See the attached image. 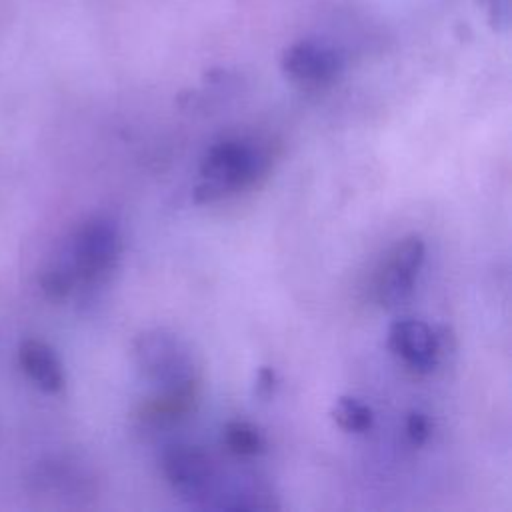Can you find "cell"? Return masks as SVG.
Wrapping results in <instances>:
<instances>
[{
	"label": "cell",
	"mask_w": 512,
	"mask_h": 512,
	"mask_svg": "<svg viewBox=\"0 0 512 512\" xmlns=\"http://www.w3.org/2000/svg\"><path fill=\"white\" fill-rule=\"evenodd\" d=\"M268 168L266 152L248 138H222L200 160V184L194 202H216L256 182Z\"/></svg>",
	"instance_id": "6da1fadb"
},
{
	"label": "cell",
	"mask_w": 512,
	"mask_h": 512,
	"mask_svg": "<svg viewBox=\"0 0 512 512\" xmlns=\"http://www.w3.org/2000/svg\"><path fill=\"white\" fill-rule=\"evenodd\" d=\"M138 372L160 392H196L198 364L188 344L166 328L144 330L132 344Z\"/></svg>",
	"instance_id": "7a4b0ae2"
},
{
	"label": "cell",
	"mask_w": 512,
	"mask_h": 512,
	"mask_svg": "<svg viewBox=\"0 0 512 512\" xmlns=\"http://www.w3.org/2000/svg\"><path fill=\"white\" fill-rule=\"evenodd\" d=\"M118 226L106 216L88 218L72 238V260L76 282L96 284L104 280L120 256Z\"/></svg>",
	"instance_id": "3957f363"
},
{
	"label": "cell",
	"mask_w": 512,
	"mask_h": 512,
	"mask_svg": "<svg viewBox=\"0 0 512 512\" xmlns=\"http://www.w3.org/2000/svg\"><path fill=\"white\" fill-rule=\"evenodd\" d=\"M162 472L168 484L190 502L212 506L220 492L218 470L208 452L198 446L176 444L162 454Z\"/></svg>",
	"instance_id": "277c9868"
},
{
	"label": "cell",
	"mask_w": 512,
	"mask_h": 512,
	"mask_svg": "<svg viewBox=\"0 0 512 512\" xmlns=\"http://www.w3.org/2000/svg\"><path fill=\"white\" fill-rule=\"evenodd\" d=\"M388 348L410 370L418 374L432 372L446 348V330H432L416 318L396 320L388 330Z\"/></svg>",
	"instance_id": "5b68a950"
},
{
	"label": "cell",
	"mask_w": 512,
	"mask_h": 512,
	"mask_svg": "<svg viewBox=\"0 0 512 512\" xmlns=\"http://www.w3.org/2000/svg\"><path fill=\"white\" fill-rule=\"evenodd\" d=\"M426 246L416 234L402 238L390 252L380 272L376 296L384 308H396L406 302L414 290V282L424 264Z\"/></svg>",
	"instance_id": "8992f818"
},
{
	"label": "cell",
	"mask_w": 512,
	"mask_h": 512,
	"mask_svg": "<svg viewBox=\"0 0 512 512\" xmlns=\"http://www.w3.org/2000/svg\"><path fill=\"white\" fill-rule=\"evenodd\" d=\"M280 66L296 82L328 84L342 74L344 58L326 42L300 40L284 50Z\"/></svg>",
	"instance_id": "52a82bcc"
},
{
	"label": "cell",
	"mask_w": 512,
	"mask_h": 512,
	"mask_svg": "<svg viewBox=\"0 0 512 512\" xmlns=\"http://www.w3.org/2000/svg\"><path fill=\"white\" fill-rule=\"evenodd\" d=\"M18 360L28 378L44 392L56 394L64 388V368L50 344L44 340L28 338L20 344Z\"/></svg>",
	"instance_id": "ba28073f"
},
{
	"label": "cell",
	"mask_w": 512,
	"mask_h": 512,
	"mask_svg": "<svg viewBox=\"0 0 512 512\" xmlns=\"http://www.w3.org/2000/svg\"><path fill=\"white\" fill-rule=\"evenodd\" d=\"M224 444L236 456H256L266 450L264 432L248 420H230L224 426Z\"/></svg>",
	"instance_id": "9c48e42d"
},
{
	"label": "cell",
	"mask_w": 512,
	"mask_h": 512,
	"mask_svg": "<svg viewBox=\"0 0 512 512\" xmlns=\"http://www.w3.org/2000/svg\"><path fill=\"white\" fill-rule=\"evenodd\" d=\"M330 416L344 432H354V434L368 432L374 424L372 408L354 396H340L334 402Z\"/></svg>",
	"instance_id": "30bf717a"
},
{
	"label": "cell",
	"mask_w": 512,
	"mask_h": 512,
	"mask_svg": "<svg viewBox=\"0 0 512 512\" xmlns=\"http://www.w3.org/2000/svg\"><path fill=\"white\" fill-rule=\"evenodd\" d=\"M40 284H42L44 294L50 300H54V302L64 300L76 284V276H74V270H72L70 262L68 264H58V266H52L50 270H46Z\"/></svg>",
	"instance_id": "8fae6325"
},
{
	"label": "cell",
	"mask_w": 512,
	"mask_h": 512,
	"mask_svg": "<svg viewBox=\"0 0 512 512\" xmlns=\"http://www.w3.org/2000/svg\"><path fill=\"white\" fill-rule=\"evenodd\" d=\"M406 434L414 446H422L430 438V420L424 412L412 410L406 418Z\"/></svg>",
	"instance_id": "7c38bea8"
},
{
	"label": "cell",
	"mask_w": 512,
	"mask_h": 512,
	"mask_svg": "<svg viewBox=\"0 0 512 512\" xmlns=\"http://www.w3.org/2000/svg\"><path fill=\"white\" fill-rule=\"evenodd\" d=\"M276 384H278V376L272 368L268 366H262L256 374V382H254V394L258 398H270L276 390Z\"/></svg>",
	"instance_id": "4fadbf2b"
}]
</instances>
